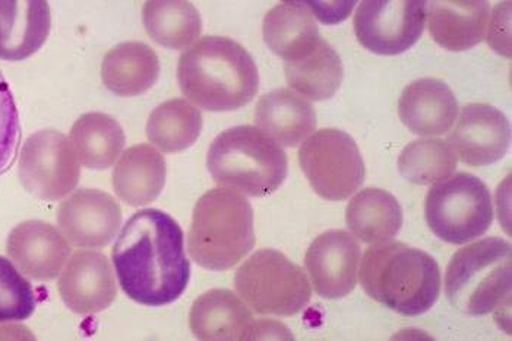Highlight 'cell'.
<instances>
[{
	"mask_svg": "<svg viewBox=\"0 0 512 341\" xmlns=\"http://www.w3.org/2000/svg\"><path fill=\"white\" fill-rule=\"evenodd\" d=\"M112 260L125 295L145 306L178 301L191 279L182 227L156 208L138 211L126 221Z\"/></svg>",
	"mask_w": 512,
	"mask_h": 341,
	"instance_id": "6da1fadb",
	"label": "cell"
},
{
	"mask_svg": "<svg viewBox=\"0 0 512 341\" xmlns=\"http://www.w3.org/2000/svg\"><path fill=\"white\" fill-rule=\"evenodd\" d=\"M180 91L208 112H233L255 99L258 66L248 50L232 39L202 37L180 56Z\"/></svg>",
	"mask_w": 512,
	"mask_h": 341,
	"instance_id": "7a4b0ae2",
	"label": "cell"
},
{
	"mask_svg": "<svg viewBox=\"0 0 512 341\" xmlns=\"http://www.w3.org/2000/svg\"><path fill=\"white\" fill-rule=\"evenodd\" d=\"M357 277L369 298L404 317L426 314L441 293L438 262L401 242L371 246Z\"/></svg>",
	"mask_w": 512,
	"mask_h": 341,
	"instance_id": "3957f363",
	"label": "cell"
},
{
	"mask_svg": "<svg viewBox=\"0 0 512 341\" xmlns=\"http://www.w3.org/2000/svg\"><path fill=\"white\" fill-rule=\"evenodd\" d=\"M255 241L254 210L242 192L220 186L199 198L188 235V252L198 265L230 270L251 254Z\"/></svg>",
	"mask_w": 512,
	"mask_h": 341,
	"instance_id": "277c9868",
	"label": "cell"
},
{
	"mask_svg": "<svg viewBox=\"0 0 512 341\" xmlns=\"http://www.w3.org/2000/svg\"><path fill=\"white\" fill-rule=\"evenodd\" d=\"M207 167L220 186L264 198L274 194L287 178L286 151L255 126L227 129L210 145Z\"/></svg>",
	"mask_w": 512,
	"mask_h": 341,
	"instance_id": "5b68a950",
	"label": "cell"
},
{
	"mask_svg": "<svg viewBox=\"0 0 512 341\" xmlns=\"http://www.w3.org/2000/svg\"><path fill=\"white\" fill-rule=\"evenodd\" d=\"M511 243L488 238L455 252L445 273V296L461 314L483 317L511 299Z\"/></svg>",
	"mask_w": 512,
	"mask_h": 341,
	"instance_id": "8992f818",
	"label": "cell"
},
{
	"mask_svg": "<svg viewBox=\"0 0 512 341\" xmlns=\"http://www.w3.org/2000/svg\"><path fill=\"white\" fill-rule=\"evenodd\" d=\"M235 289L259 315L293 317L312 298L305 271L276 249H261L237 268Z\"/></svg>",
	"mask_w": 512,
	"mask_h": 341,
	"instance_id": "52a82bcc",
	"label": "cell"
},
{
	"mask_svg": "<svg viewBox=\"0 0 512 341\" xmlns=\"http://www.w3.org/2000/svg\"><path fill=\"white\" fill-rule=\"evenodd\" d=\"M425 217L441 241L451 245L473 242L491 229V191L472 173H457L429 189Z\"/></svg>",
	"mask_w": 512,
	"mask_h": 341,
	"instance_id": "ba28073f",
	"label": "cell"
},
{
	"mask_svg": "<svg viewBox=\"0 0 512 341\" xmlns=\"http://www.w3.org/2000/svg\"><path fill=\"white\" fill-rule=\"evenodd\" d=\"M299 164L312 189L328 201L352 197L366 178L355 140L340 129H319L303 141Z\"/></svg>",
	"mask_w": 512,
	"mask_h": 341,
	"instance_id": "9c48e42d",
	"label": "cell"
},
{
	"mask_svg": "<svg viewBox=\"0 0 512 341\" xmlns=\"http://www.w3.org/2000/svg\"><path fill=\"white\" fill-rule=\"evenodd\" d=\"M20 179L25 191L39 200L58 201L71 194L81 169L68 138L55 129L31 135L21 150Z\"/></svg>",
	"mask_w": 512,
	"mask_h": 341,
	"instance_id": "30bf717a",
	"label": "cell"
},
{
	"mask_svg": "<svg viewBox=\"0 0 512 341\" xmlns=\"http://www.w3.org/2000/svg\"><path fill=\"white\" fill-rule=\"evenodd\" d=\"M426 2L365 0L357 8L353 27L357 40L375 55L397 56L422 37Z\"/></svg>",
	"mask_w": 512,
	"mask_h": 341,
	"instance_id": "8fae6325",
	"label": "cell"
},
{
	"mask_svg": "<svg viewBox=\"0 0 512 341\" xmlns=\"http://www.w3.org/2000/svg\"><path fill=\"white\" fill-rule=\"evenodd\" d=\"M511 125L504 112L486 103L463 107L457 126L448 137L455 156L470 167L502 160L510 148Z\"/></svg>",
	"mask_w": 512,
	"mask_h": 341,
	"instance_id": "7c38bea8",
	"label": "cell"
},
{
	"mask_svg": "<svg viewBox=\"0 0 512 341\" xmlns=\"http://www.w3.org/2000/svg\"><path fill=\"white\" fill-rule=\"evenodd\" d=\"M59 229L78 248L103 249L122 226L118 201L99 189H79L60 204Z\"/></svg>",
	"mask_w": 512,
	"mask_h": 341,
	"instance_id": "4fadbf2b",
	"label": "cell"
},
{
	"mask_svg": "<svg viewBox=\"0 0 512 341\" xmlns=\"http://www.w3.org/2000/svg\"><path fill=\"white\" fill-rule=\"evenodd\" d=\"M360 245L355 236L344 230H328L309 246L305 267L314 289L321 298H346L355 290Z\"/></svg>",
	"mask_w": 512,
	"mask_h": 341,
	"instance_id": "5bb4252c",
	"label": "cell"
},
{
	"mask_svg": "<svg viewBox=\"0 0 512 341\" xmlns=\"http://www.w3.org/2000/svg\"><path fill=\"white\" fill-rule=\"evenodd\" d=\"M63 303L78 315H94L109 308L118 296L113 268L106 255L78 251L66 264L58 283Z\"/></svg>",
	"mask_w": 512,
	"mask_h": 341,
	"instance_id": "9a60e30c",
	"label": "cell"
},
{
	"mask_svg": "<svg viewBox=\"0 0 512 341\" xmlns=\"http://www.w3.org/2000/svg\"><path fill=\"white\" fill-rule=\"evenodd\" d=\"M6 252L22 274L37 281H49L59 277L72 249L55 226L30 220L12 230Z\"/></svg>",
	"mask_w": 512,
	"mask_h": 341,
	"instance_id": "2e32d148",
	"label": "cell"
},
{
	"mask_svg": "<svg viewBox=\"0 0 512 341\" xmlns=\"http://www.w3.org/2000/svg\"><path fill=\"white\" fill-rule=\"evenodd\" d=\"M258 322L235 293L214 289L199 296L189 312V325L198 340H258Z\"/></svg>",
	"mask_w": 512,
	"mask_h": 341,
	"instance_id": "e0dca14e",
	"label": "cell"
},
{
	"mask_svg": "<svg viewBox=\"0 0 512 341\" xmlns=\"http://www.w3.org/2000/svg\"><path fill=\"white\" fill-rule=\"evenodd\" d=\"M458 101L444 81L420 78L404 88L398 100L401 122L420 137H439L457 121Z\"/></svg>",
	"mask_w": 512,
	"mask_h": 341,
	"instance_id": "ac0fdd59",
	"label": "cell"
},
{
	"mask_svg": "<svg viewBox=\"0 0 512 341\" xmlns=\"http://www.w3.org/2000/svg\"><path fill=\"white\" fill-rule=\"evenodd\" d=\"M52 28L44 0H0V59L18 62L39 52Z\"/></svg>",
	"mask_w": 512,
	"mask_h": 341,
	"instance_id": "d6986e66",
	"label": "cell"
},
{
	"mask_svg": "<svg viewBox=\"0 0 512 341\" xmlns=\"http://www.w3.org/2000/svg\"><path fill=\"white\" fill-rule=\"evenodd\" d=\"M488 2L480 0H435L426 2V21L435 43L450 52H464L486 36Z\"/></svg>",
	"mask_w": 512,
	"mask_h": 341,
	"instance_id": "ffe728a7",
	"label": "cell"
},
{
	"mask_svg": "<svg viewBox=\"0 0 512 341\" xmlns=\"http://www.w3.org/2000/svg\"><path fill=\"white\" fill-rule=\"evenodd\" d=\"M314 106L293 90L278 88L264 94L255 107L258 129L280 147L293 148L316 129Z\"/></svg>",
	"mask_w": 512,
	"mask_h": 341,
	"instance_id": "44dd1931",
	"label": "cell"
},
{
	"mask_svg": "<svg viewBox=\"0 0 512 341\" xmlns=\"http://www.w3.org/2000/svg\"><path fill=\"white\" fill-rule=\"evenodd\" d=\"M166 161L148 144L128 148L113 170L116 195L132 207H144L157 200L166 185Z\"/></svg>",
	"mask_w": 512,
	"mask_h": 341,
	"instance_id": "7402d4cb",
	"label": "cell"
},
{
	"mask_svg": "<svg viewBox=\"0 0 512 341\" xmlns=\"http://www.w3.org/2000/svg\"><path fill=\"white\" fill-rule=\"evenodd\" d=\"M160 61L148 44L126 41L104 56L101 78L107 90L119 97H137L156 85Z\"/></svg>",
	"mask_w": 512,
	"mask_h": 341,
	"instance_id": "603a6c76",
	"label": "cell"
},
{
	"mask_svg": "<svg viewBox=\"0 0 512 341\" xmlns=\"http://www.w3.org/2000/svg\"><path fill=\"white\" fill-rule=\"evenodd\" d=\"M264 40L278 58L295 62L315 49L318 25L303 2H283L264 18Z\"/></svg>",
	"mask_w": 512,
	"mask_h": 341,
	"instance_id": "cb8c5ba5",
	"label": "cell"
},
{
	"mask_svg": "<svg viewBox=\"0 0 512 341\" xmlns=\"http://www.w3.org/2000/svg\"><path fill=\"white\" fill-rule=\"evenodd\" d=\"M403 210L390 192L366 188L350 200L346 221L350 232L362 242H390L403 227Z\"/></svg>",
	"mask_w": 512,
	"mask_h": 341,
	"instance_id": "d4e9b609",
	"label": "cell"
},
{
	"mask_svg": "<svg viewBox=\"0 0 512 341\" xmlns=\"http://www.w3.org/2000/svg\"><path fill=\"white\" fill-rule=\"evenodd\" d=\"M72 148L82 166L106 170L118 161L126 138L122 126L104 113H85L71 129Z\"/></svg>",
	"mask_w": 512,
	"mask_h": 341,
	"instance_id": "484cf974",
	"label": "cell"
},
{
	"mask_svg": "<svg viewBox=\"0 0 512 341\" xmlns=\"http://www.w3.org/2000/svg\"><path fill=\"white\" fill-rule=\"evenodd\" d=\"M284 72L293 90L314 101L333 99L344 77L340 55L322 37L308 55L287 62Z\"/></svg>",
	"mask_w": 512,
	"mask_h": 341,
	"instance_id": "4316f807",
	"label": "cell"
},
{
	"mask_svg": "<svg viewBox=\"0 0 512 341\" xmlns=\"http://www.w3.org/2000/svg\"><path fill=\"white\" fill-rule=\"evenodd\" d=\"M142 21L151 40L167 49H186L201 36V14L191 2L150 0L142 8Z\"/></svg>",
	"mask_w": 512,
	"mask_h": 341,
	"instance_id": "83f0119b",
	"label": "cell"
},
{
	"mask_svg": "<svg viewBox=\"0 0 512 341\" xmlns=\"http://www.w3.org/2000/svg\"><path fill=\"white\" fill-rule=\"evenodd\" d=\"M202 131V115L189 101H164L151 113L147 137L163 153L188 150L197 142Z\"/></svg>",
	"mask_w": 512,
	"mask_h": 341,
	"instance_id": "f1b7e54d",
	"label": "cell"
},
{
	"mask_svg": "<svg viewBox=\"0 0 512 341\" xmlns=\"http://www.w3.org/2000/svg\"><path fill=\"white\" fill-rule=\"evenodd\" d=\"M457 156L448 142L438 138H422L410 142L398 157V170L416 185H434L453 176Z\"/></svg>",
	"mask_w": 512,
	"mask_h": 341,
	"instance_id": "f546056e",
	"label": "cell"
},
{
	"mask_svg": "<svg viewBox=\"0 0 512 341\" xmlns=\"http://www.w3.org/2000/svg\"><path fill=\"white\" fill-rule=\"evenodd\" d=\"M36 306L37 296L30 281L21 276L11 261L0 257V324L28 320Z\"/></svg>",
	"mask_w": 512,
	"mask_h": 341,
	"instance_id": "4dcf8cb0",
	"label": "cell"
}]
</instances>
